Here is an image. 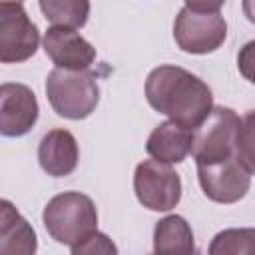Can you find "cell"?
Returning a JSON list of instances; mask_svg holds the SVG:
<instances>
[{
  "instance_id": "1",
  "label": "cell",
  "mask_w": 255,
  "mask_h": 255,
  "mask_svg": "<svg viewBox=\"0 0 255 255\" xmlns=\"http://www.w3.org/2000/svg\"><path fill=\"white\" fill-rule=\"evenodd\" d=\"M147 104L189 129H195L213 108L211 88L179 66H157L145 80Z\"/></svg>"
},
{
  "instance_id": "2",
  "label": "cell",
  "mask_w": 255,
  "mask_h": 255,
  "mask_svg": "<svg viewBox=\"0 0 255 255\" xmlns=\"http://www.w3.org/2000/svg\"><path fill=\"white\" fill-rule=\"evenodd\" d=\"M42 221L56 243L72 247L98 229V209L92 197L80 191H64L46 203Z\"/></svg>"
},
{
  "instance_id": "3",
  "label": "cell",
  "mask_w": 255,
  "mask_h": 255,
  "mask_svg": "<svg viewBox=\"0 0 255 255\" xmlns=\"http://www.w3.org/2000/svg\"><path fill=\"white\" fill-rule=\"evenodd\" d=\"M46 98L60 118L84 120L100 102V86L90 70L54 68L46 78Z\"/></svg>"
},
{
  "instance_id": "4",
  "label": "cell",
  "mask_w": 255,
  "mask_h": 255,
  "mask_svg": "<svg viewBox=\"0 0 255 255\" xmlns=\"http://www.w3.org/2000/svg\"><path fill=\"white\" fill-rule=\"evenodd\" d=\"M241 118L223 106H213L207 118L193 129L191 155L195 163H209L237 155V131Z\"/></svg>"
},
{
  "instance_id": "5",
  "label": "cell",
  "mask_w": 255,
  "mask_h": 255,
  "mask_svg": "<svg viewBox=\"0 0 255 255\" xmlns=\"http://www.w3.org/2000/svg\"><path fill=\"white\" fill-rule=\"evenodd\" d=\"M40 44V32L22 2L0 0V64L30 60Z\"/></svg>"
},
{
  "instance_id": "6",
  "label": "cell",
  "mask_w": 255,
  "mask_h": 255,
  "mask_svg": "<svg viewBox=\"0 0 255 255\" xmlns=\"http://www.w3.org/2000/svg\"><path fill=\"white\" fill-rule=\"evenodd\" d=\"M133 191L143 207L151 211H169L181 199V179L169 163L145 159L135 167Z\"/></svg>"
},
{
  "instance_id": "7",
  "label": "cell",
  "mask_w": 255,
  "mask_h": 255,
  "mask_svg": "<svg viewBox=\"0 0 255 255\" xmlns=\"http://www.w3.org/2000/svg\"><path fill=\"white\" fill-rule=\"evenodd\" d=\"M253 169L239 155L197 163V179L203 193L215 203H235L243 199L251 187Z\"/></svg>"
},
{
  "instance_id": "8",
  "label": "cell",
  "mask_w": 255,
  "mask_h": 255,
  "mask_svg": "<svg viewBox=\"0 0 255 255\" xmlns=\"http://www.w3.org/2000/svg\"><path fill=\"white\" fill-rule=\"evenodd\" d=\"M173 38L187 54H209L225 42L227 22L219 12H193L181 8L173 22Z\"/></svg>"
},
{
  "instance_id": "9",
  "label": "cell",
  "mask_w": 255,
  "mask_h": 255,
  "mask_svg": "<svg viewBox=\"0 0 255 255\" xmlns=\"http://www.w3.org/2000/svg\"><path fill=\"white\" fill-rule=\"evenodd\" d=\"M36 94L16 82L0 84V135L20 137L26 135L38 122Z\"/></svg>"
},
{
  "instance_id": "10",
  "label": "cell",
  "mask_w": 255,
  "mask_h": 255,
  "mask_svg": "<svg viewBox=\"0 0 255 255\" xmlns=\"http://www.w3.org/2000/svg\"><path fill=\"white\" fill-rule=\"evenodd\" d=\"M42 46L46 56L56 64V68L88 70L96 60V48L72 28H48Z\"/></svg>"
},
{
  "instance_id": "11",
  "label": "cell",
  "mask_w": 255,
  "mask_h": 255,
  "mask_svg": "<svg viewBox=\"0 0 255 255\" xmlns=\"http://www.w3.org/2000/svg\"><path fill=\"white\" fill-rule=\"evenodd\" d=\"M80 159L78 141L68 129H50L38 145V161L52 177L70 175Z\"/></svg>"
},
{
  "instance_id": "12",
  "label": "cell",
  "mask_w": 255,
  "mask_h": 255,
  "mask_svg": "<svg viewBox=\"0 0 255 255\" xmlns=\"http://www.w3.org/2000/svg\"><path fill=\"white\" fill-rule=\"evenodd\" d=\"M38 249L36 231L16 205L0 199V255H32Z\"/></svg>"
},
{
  "instance_id": "13",
  "label": "cell",
  "mask_w": 255,
  "mask_h": 255,
  "mask_svg": "<svg viewBox=\"0 0 255 255\" xmlns=\"http://www.w3.org/2000/svg\"><path fill=\"white\" fill-rule=\"evenodd\" d=\"M191 139H193V129L167 120L157 128H153V131L145 141V151L157 161L179 163L189 155Z\"/></svg>"
},
{
  "instance_id": "14",
  "label": "cell",
  "mask_w": 255,
  "mask_h": 255,
  "mask_svg": "<svg viewBox=\"0 0 255 255\" xmlns=\"http://www.w3.org/2000/svg\"><path fill=\"white\" fill-rule=\"evenodd\" d=\"M155 253H193V231L181 215H167L155 223L153 229Z\"/></svg>"
},
{
  "instance_id": "15",
  "label": "cell",
  "mask_w": 255,
  "mask_h": 255,
  "mask_svg": "<svg viewBox=\"0 0 255 255\" xmlns=\"http://www.w3.org/2000/svg\"><path fill=\"white\" fill-rule=\"evenodd\" d=\"M40 10L52 26L78 30L88 22L90 0H38Z\"/></svg>"
},
{
  "instance_id": "16",
  "label": "cell",
  "mask_w": 255,
  "mask_h": 255,
  "mask_svg": "<svg viewBox=\"0 0 255 255\" xmlns=\"http://www.w3.org/2000/svg\"><path fill=\"white\" fill-rule=\"evenodd\" d=\"M253 229H225L217 233L209 245L211 255H223V253H251L253 251Z\"/></svg>"
},
{
  "instance_id": "17",
  "label": "cell",
  "mask_w": 255,
  "mask_h": 255,
  "mask_svg": "<svg viewBox=\"0 0 255 255\" xmlns=\"http://www.w3.org/2000/svg\"><path fill=\"white\" fill-rule=\"evenodd\" d=\"M70 251L74 255H94V253H102V255H116L118 247L112 243V239L106 233H100L98 229L94 233H90L86 239H82L80 243L72 245Z\"/></svg>"
},
{
  "instance_id": "18",
  "label": "cell",
  "mask_w": 255,
  "mask_h": 255,
  "mask_svg": "<svg viewBox=\"0 0 255 255\" xmlns=\"http://www.w3.org/2000/svg\"><path fill=\"white\" fill-rule=\"evenodd\" d=\"M237 155L245 165L253 169V112H247L241 118L237 131Z\"/></svg>"
},
{
  "instance_id": "19",
  "label": "cell",
  "mask_w": 255,
  "mask_h": 255,
  "mask_svg": "<svg viewBox=\"0 0 255 255\" xmlns=\"http://www.w3.org/2000/svg\"><path fill=\"white\" fill-rule=\"evenodd\" d=\"M185 8L193 12H219V8L225 4V0H183Z\"/></svg>"
},
{
  "instance_id": "20",
  "label": "cell",
  "mask_w": 255,
  "mask_h": 255,
  "mask_svg": "<svg viewBox=\"0 0 255 255\" xmlns=\"http://www.w3.org/2000/svg\"><path fill=\"white\" fill-rule=\"evenodd\" d=\"M16 2H22V0H16Z\"/></svg>"
}]
</instances>
